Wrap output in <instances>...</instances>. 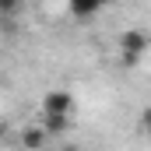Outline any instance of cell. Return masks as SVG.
<instances>
[{
	"label": "cell",
	"mask_w": 151,
	"mask_h": 151,
	"mask_svg": "<svg viewBox=\"0 0 151 151\" xmlns=\"http://www.w3.org/2000/svg\"><path fill=\"white\" fill-rule=\"evenodd\" d=\"M21 11V0H0V14H18Z\"/></svg>",
	"instance_id": "6"
},
{
	"label": "cell",
	"mask_w": 151,
	"mask_h": 151,
	"mask_svg": "<svg viewBox=\"0 0 151 151\" xmlns=\"http://www.w3.org/2000/svg\"><path fill=\"white\" fill-rule=\"evenodd\" d=\"M116 0H67V11L74 14L77 21H88V18H95L99 11H106V7H113Z\"/></svg>",
	"instance_id": "3"
},
{
	"label": "cell",
	"mask_w": 151,
	"mask_h": 151,
	"mask_svg": "<svg viewBox=\"0 0 151 151\" xmlns=\"http://www.w3.org/2000/svg\"><path fill=\"white\" fill-rule=\"evenodd\" d=\"M148 46H151L148 32H141V28H123V35H119V56H123V63H127V67H137L141 56L148 53Z\"/></svg>",
	"instance_id": "1"
},
{
	"label": "cell",
	"mask_w": 151,
	"mask_h": 151,
	"mask_svg": "<svg viewBox=\"0 0 151 151\" xmlns=\"http://www.w3.org/2000/svg\"><path fill=\"white\" fill-rule=\"evenodd\" d=\"M46 127H25L21 130V148H28V151H39L42 144H46Z\"/></svg>",
	"instance_id": "4"
},
{
	"label": "cell",
	"mask_w": 151,
	"mask_h": 151,
	"mask_svg": "<svg viewBox=\"0 0 151 151\" xmlns=\"http://www.w3.org/2000/svg\"><path fill=\"white\" fill-rule=\"evenodd\" d=\"M46 134H67L70 130V116H42Z\"/></svg>",
	"instance_id": "5"
},
{
	"label": "cell",
	"mask_w": 151,
	"mask_h": 151,
	"mask_svg": "<svg viewBox=\"0 0 151 151\" xmlns=\"http://www.w3.org/2000/svg\"><path fill=\"white\" fill-rule=\"evenodd\" d=\"M39 109H42L39 116H74V95L67 88H53V91L42 95V106Z\"/></svg>",
	"instance_id": "2"
},
{
	"label": "cell",
	"mask_w": 151,
	"mask_h": 151,
	"mask_svg": "<svg viewBox=\"0 0 151 151\" xmlns=\"http://www.w3.org/2000/svg\"><path fill=\"white\" fill-rule=\"evenodd\" d=\"M60 151H81V148H77V144H63Z\"/></svg>",
	"instance_id": "8"
},
{
	"label": "cell",
	"mask_w": 151,
	"mask_h": 151,
	"mask_svg": "<svg viewBox=\"0 0 151 151\" xmlns=\"http://www.w3.org/2000/svg\"><path fill=\"white\" fill-rule=\"evenodd\" d=\"M141 127H144V134H151V106L141 113Z\"/></svg>",
	"instance_id": "7"
},
{
	"label": "cell",
	"mask_w": 151,
	"mask_h": 151,
	"mask_svg": "<svg viewBox=\"0 0 151 151\" xmlns=\"http://www.w3.org/2000/svg\"><path fill=\"white\" fill-rule=\"evenodd\" d=\"M4 134H7V123H4V119H0V141H4Z\"/></svg>",
	"instance_id": "9"
}]
</instances>
